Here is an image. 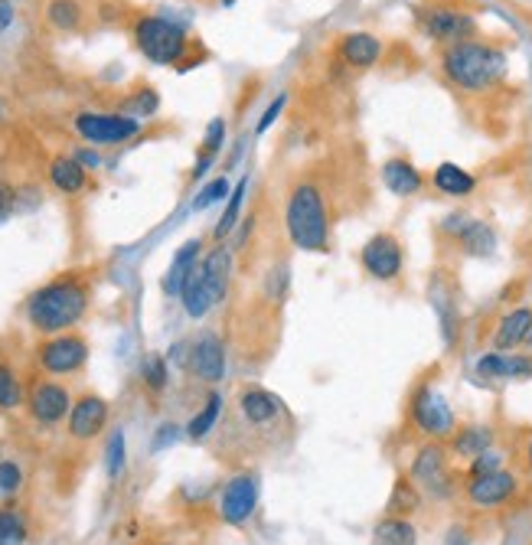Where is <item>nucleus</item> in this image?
I'll use <instances>...</instances> for the list:
<instances>
[{
  "mask_svg": "<svg viewBox=\"0 0 532 545\" xmlns=\"http://www.w3.org/2000/svg\"><path fill=\"white\" fill-rule=\"evenodd\" d=\"M441 72L454 89L487 92L506 76V53L493 43L461 40L441 49Z\"/></svg>",
  "mask_w": 532,
  "mask_h": 545,
  "instance_id": "1",
  "label": "nucleus"
},
{
  "mask_svg": "<svg viewBox=\"0 0 532 545\" xmlns=\"http://www.w3.org/2000/svg\"><path fill=\"white\" fill-rule=\"evenodd\" d=\"M284 229L294 249L301 252H330V213L327 196L314 180H298L284 206Z\"/></svg>",
  "mask_w": 532,
  "mask_h": 545,
  "instance_id": "2",
  "label": "nucleus"
},
{
  "mask_svg": "<svg viewBox=\"0 0 532 545\" xmlns=\"http://www.w3.org/2000/svg\"><path fill=\"white\" fill-rule=\"evenodd\" d=\"M85 307H89V291H85V284L76 278H59L30 294L27 317H30L33 330L63 333L72 324H79Z\"/></svg>",
  "mask_w": 532,
  "mask_h": 545,
  "instance_id": "3",
  "label": "nucleus"
},
{
  "mask_svg": "<svg viewBox=\"0 0 532 545\" xmlns=\"http://www.w3.org/2000/svg\"><path fill=\"white\" fill-rule=\"evenodd\" d=\"M134 43H138L141 56L157 66H177L190 46L187 30L167 17H141L134 23Z\"/></svg>",
  "mask_w": 532,
  "mask_h": 545,
  "instance_id": "4",
  "label": "nucleus"
},
{
  "mask_svg": "<svg viewBox=\"0 0 532 545\" xmlns=\"http://www.w3.org/2000/svg\"><path fill=\"white\" fill-rule=\"evenodd\" d=\"M408 477L415 480V487L431 500H448L454 497L457 483L451 474V451L444 448V441H428L418 448L412 467H408Z\"/></svg>",
  "mask_w": 532,
  "mask_h": 545,
  "instance_id": "5",
  "label": "nucleus"
},
{
  "mask_svg": "<svg viewBox=\"0 0 532 545\" xmlns=\"http://www.w3.org/2000/svg\"><path fill=\"white\" fill-rule=\"evenodd\" d=\"M408 418H412V425L422 431L428 441H451V435L457 431L454 408L448 405V399H444L435 386H431V382H422V386L412 392Z\"/></svg>",
  "mask_w": 532,
  "mask_h": 545,
  "instance_id": "6",
  "label": "nucleus"
},
{
  "mask_svg": "<svg viewBox=\"0 0 532 545\" xmlns=\"http://www.w3.org/2000/svg\"><path fill=\"white\" fill-rule=\"evenodd\" d=\"M418 23H422L428 40H435L441 46L474 40V33H477L474 14H470V10H461V7H448V4H435L428 10H418Z\"/></svg>",
  "mask_w": 532,
  "mask_h": 545,
  "instance_id": "7",
  "label": "nucleus"
},
{
  "mask_svg": "<svg viewBox=\"0 0 532 545\" xmlns=\"http://www.w3.org/2000/svg\"><path fill=\"white\" fill-rule=\"evenodd\" d=\"M519 493V477L513 470H493V474H480V477H467L464 483V500L474 506V510H503L510 506Z\"/></svg>",
  "mask_w": 532,
  "mask_h": 545,
  "instance_id": "8",
  "label": "nucleus"
},
{
  "mask_svg": "<svg viewBox=\"0 0 532 545\" xmlns=\"http://www.w3.org/2000/svg\"><path fill=\"white\" fill-rule=\"evenodd\" d=\"M360 265L373 281H399L405 271V249L399 235L376 232L360 249Z\"/></svg>",
  "mask_w": 532,
  "mask_h": 545,
  "instance_id": "9",
  "label": "nucleus"
},
{
  "mask_svg": "<svg viewBox=\"0 0 532 545\" xmlns=\"http://www.w3.org/2000/svg\"><path fill=\"white\" fill-rule=\"evenodd\" d=\"M76 131L89 144H121L141 131V121L115 111H82L76 115Z\"/></svg>",
  "mask_w": 532,
  "mask_h": 545,
  "instance_id": "10",
  "label": "nucleus"
},
{
  "mask_svg": "<svg viewBox=\"0 0 532 545\" xmlns=\"http://www.w3.org/2000/svg\"><path fill=\"white\" fill-rule=\"evenodd\" d=\"M258 477L255 474H235L226 480V487L219 493V516L226 526H242L249 523L255 506H258Z\"/></svg>",
  "mask_w": 532,
  "mask_h": 545,
  "instance_id": "11",
  "label": "nucleus"
},
{
  "mask_svg": "<svg viewBox=\"0 0 532 545\" xmlns=\"http://www.w3.org/2000/svg\"><path fill=\"white\" fill-rule=\"evenodd\" d=\"M89 359V343L76 333H59V337L46 340L40 346V366L53 376H69L85 366Z\"/></svg>",
  "mask_w": 532,
  "mask_h": 545,
  "instance_id": "12",
  "label": "nucleus"
},
{
  "mask_svg": "<svg viewBox=\"0 0 532 545\" xmlns=\"http://www.w3.org/2000/svg\"><path fill=\"white\" fill-rule=\"evenodd\" d=\"M428 297H431V307H435V314H438L444 346H454V343H457V333H461V311H457V288H454V284H451L448 278H441V271H438V275L431 278Z\"/></svg>",
  "mask_w": 532,
  "mask_h": 545,
  "instance_id": "13",
  "label": "nucleus"
},
{
  "mask_svg": "<svg viewBox=\"0 0 532 545\" xmlns=\"http://www.w3.org/2000/svg\"><path fill=\"white\" fill-rule=\"evenodd\" d=\"M190 369L203 382H219L226 376V346H222L216 333H200L196 337V343L190 346Z\"/></svg>",
  "mask_w": 532,
  "mask_h": 545,
  "instance_id": "14",
  "label": "nucleus"
},
{
  "mask_svg": "<svg viewBox=\"0 0 532 545\" xmlns=\"http://www.w3.org/2000/svg\"><path fill=\"white\" fill-rule=\"evenodd\" d=\"M480 379H532V353H484L477 359Z\"/></svg>",
  "mask_w": 532,
  "mask_h": 545,
  "instance_id": "15",
  "label": "nucleus"
},
{
  "mask_svg": "<svg viewBox=\"0 0 532 545\" xmlns=\"http://www.w3.org/2000/svg\"><path fill=\"white\" fill-rule=\"evenodd\" d=\"M30 412L36 421H43V425H56V421H63L72 412V399L56 382H40V386H33L30 392Z\"/></svg>",
  "mask_w": 532,
  "mask_h": 545,
  "instance_id": "16",
  "label": "nucleus"
},
{
  "mask_svg": "<svg viewBox=\"0 0 532 545\" xmlns=\"http://www.w3.org/2000/svg\"><path fill=\"white\" fill-rule=\"evenodd\" d=\"M105 421H108L105 399H98V395H82L69 412V435L79 441H89L105 428Z\"/></svg>",
  "mask_w": 532,
  "mask_h": 545,
  "instance_id": "17",
  "label": "nucleus"
},
{
  "mask_svg": "<svg viewBox=\"0 0 532 545\" xmlns=\"http://www.w3.org/2000/svg\"><path fill=\"white\" fill-rule=\"evenodd\" d=\"M382 183H386V190L392 196H418L425 190V177L422 170H418L408 157H389L386 164H382Z\"/></svg>",
  "mask_w": 532,
  "mask_h": 545,
  "instance_id": "18",
  "label": "nucleus"
},
{
  "mask_svg": "<svg viewBox=\"0 0 532 545\" xmlns=\"http://www.w3.org/2000/svg\"><path fill=\"white\" fill-rule=\"evenodd\" d=\"M532 333V307H513L497 320V330H493V350L510 353L516 346H523Z\"/></svg>",
  "mask_w": 532,
  "mask_h": 545,
  "instance_id": "19",
  "label": "nucleus"
},
{
  "mask_svg": "<svg viewBox=\"0 0 532 545\" xmlns=\"http://www.w3.org/2000/svg\"><path fill=\"white\" fill-rule=\"evenodd\" d=\"M200 275H203V284L209 297L219 304L222 297H226L229 291V278H232V252L226 249V245H219V249L209 252L203 262H200Z\"/></svg>",
  "mask_w": 532,
  "mask_h": 545,
  "instance_id": "20",
  "label": "nucleus"
},
{
  "mask_svg": "<svg viewBox=\"0 0 532 545\" xmlns=\"http://www.w3.org/2000/svg\"><path fill=\"white\" fill-rule=\"evenodd\" d=\"M454 245L461 249L464 258H490L493 249H497V232H493L490 222L470 216L467 226L461 229V235L454 239Z\"/></svg>",
  "mask_w": 532,
  "mask_h": 545,
  "instance_id": "21",
  "label": "nucleus"
},
{
  "mask_svg": "<svg viewBox=\"0 0 532 545\" xmlns=\"http://www.w3.org/2000/svg\"><path fill=\"white\" fill-rule=\"evenodd\" d=\"M382 56V43L373 33H346L340 40V59L353 69H369L376 66Z\"/></svg>",
  "mask_w": 532,
  "mask_h": 545,
  "instance_id": "22",
  "label": "nucleus"
},
{
  "mask_svg": "<svg viewBox=\"0 0 532 545\" xmlns=\"http://www.w3.org/2000/svg\"><path fill=\"white\" fill-rule=\"evenodd\" d=\"M493 441H497V431L490 425H461L451 435V454L464 457V461H474V457L493 448Z\"/></svg>",
  "mask_w": 532,
  "mask_h": 545,
  "instance_id": "23",
  "label": "nucleus"
},
{
  "mask_svg": "<svg viewBox=\"0 0 532 545\" xmlns=\"http://www.w3.org/2000/svg\"><path fill=\"white\" fill-rule=\"evenodd\" d=\"M200 249H203V242L190 239V242L180 245L177 255H173V262H170L167 275H164V294L167 297H180L183 281H187V275L196 268V262H200Z\"/></svg>",
  "mask_w": 532,
  "mask_h": 545,
  "instance_id": "24",
  "label": "nucleus"
},
{
  "mask_svg": "<svg viewBox=\"0 0 532 545\" xmlns=\"http://www.w3.org/2000/svg\"><path fill=\"white\" fill-rule=\"evenodd\" d=\"M431 183H435V190L441 193V196H470L477 190V177L470 170H464V167H457V164H451V160H444V164H438L435 167V173H431Z\"/></svg>",
  "mask_w": 532,
  "mask_h": 545,
  "instance_id": "25",
  "label": "nucleus"
},
{
  "mask_svg": "<svg viewBox=\"0 0 532 545\" xmlns=\"http://www.w3.org/2000/svg\"><path fill=\"white\" fill-rule=\"evenodd\" d=\"M239 408H242L245 421H249V425H258V428L271 425V421L281 415V402L265 389H245L242 399H239Z\"/></svg>",
  "mask_w": 532,
  "mask_h": 545,
  "instance_id": "26",
  "label": "nucleus"
},
{
  "mask_svg": "<svg viewBox=\"0 0 532 545\" xmlns=\"http://www.w3.org/2000/svg\"><path fill=\"white\" fill-rule=\"evenodd\" d=\"M373 545H418V529L405 516H386L373 529Z\"/></svg>",
  "mask_w": 532,
  "mask_h": 545,
  "instance_id": "27",
  "label": "nucleus"
},
{
  "mask_svg": "<svg viewBox=\"0 0 532 545\" xmlns=\"http://www.w3.org/2000/svg\"><path fill=\"white\" fill-rule=\"evenodd\" d=\"M49 183L59 190V193H82L85 190V167L79 164L76 157H56L49 164Z\"/></svg>",
  "mask_w": 532,
  "mask_h": 545,
  "instance_id": "28",
  "label": "nucleus"
},
{
  "mask_svg": "<svg viewBox=\"0 0 532 545\" xmlns=\"http://www.w3.org/2000/svg\"><path fill=\"white\" fill-rule=\"evenodd\" d=\"M386 510H389V516H405V519L422 510V490L415 487L412 477H399V480H395Z\"/></svg>",
  "mask_w": 532,
  "mask_h": 545,
  "instance_id": "29",
  "label": "nucleus"
},
{
  "mask_svg": "<svg viewBox=\"0 0 532 545\" xmlns=\"http://www.w3.org/2000/svg\"><path fill=\"white\" fill-rule=\"evenodd\" d=\"M46 20L53 23L56 30H76L79 23H82V4L79 0H49V7H46Z\"/></svg>",
  "mask_w": 532,
  "mask_h": 545,
  "instance_id": "30",
  "label": "nucleus"
},
{
  "mask_svg": "<svg viewBox=\"0 0 532 545\" xmlns=\"http://www.w3.org/2000/svg\"><path fill=\"white\" fill-rule=\"evenodd\" d=\"M245 193H249V177H242V180L232 187V193H229V203H226V213H222L219 226H216V232H213L216 239H226V235L235 229V222H239V216H242Z\"/></svg>",
  "mask_w": 532,
  "mask_h": 545,
  "instance_id": "31",
  "label": "nucleus"
},
{
  "mask_svg": "<svg viewBox=\"0 0 532 545\" xmlns=\"http://www.w3.org/2000/svg\"><path fill=\"white\" fill-rule=\"evenodd\" d=\"M219 412H222V395L219 392H213L206 399V405L200 408V412L193 415V421L187 425V435L193 438V441H200V438H206L209 431H213V425L219 421Z\"/></svg>",
  "mask_w": 532,
  "mask_h": 545,
  "instance_id": "32",
  "label": "nucleus"
},
{
  "mask_svg": "<svg viewBox=\"0 0 532 545\" xmlns=\"http://www.w3.org/2000/svg\"><path fill=\"white\" fill-rule=\"evenodd\" d=\"M27 542V523L17 510H0V545H23Z\"/></svg>",
  "mask_w": 532,
  "mask_h": 545,
  "instance_id": "33",
  "label": "nucleus"
},
{
  "mask_svg": "<svg viewBox=\"0 0 532 545\" xmlns=\"http://www.w3.org/2000/svg\"><path fill=\"white\" fill-rule=\"evenodd\" d=\"M141 373H144L147 389H154V392L164 389V386H167V379H170V373H167V359L160 356V353H147L144 366H141Z\"/></svg>",
  "mask_w": 532,
  "mask_h": 545,
  "instance_id": "34",
  "label": "nucleus"
},
{
  "mask_svg": "<svg viewBox=\"0 0 532 545\" xmlns=\"http://www.w3.org/2000/svg\"><path fill=\"white\" fill-rule=\"evenodd\" d=\"M229 193H232V187H229V180H226V177L209 180L206 187L200 190V196H196V200H193V209H196V213H203V209L216 206L219 200H226Z\"/></svg>",
  "mask_w": 532,
  "mask_h": 545,
  "instance_id": "35",
  "label": "nucleus"
},
{
  "mask_svg": "<svg viewBox=\"0 0 532 545\" xmlns=\"http://www.w3.org/2000/svg\"><path fill=\"white\" fill-rule=\"evenodd\" d=\"M105 467H108V477L111 480H118L121 470H125V431H115V435L108 438Z\"/></svg>",
  "mask_w": 532,
  "mask_h": 545,
  "instance_id": "36",
  "label": "nucleus"
},
{
  "mask_svg": "<svg viewBox=\"0 0 532 545\" xmlns=\"http://www.w3.org/2000/svg\"><path fill=\"white\" fill-rule=\"evenodd\" d=\"M503 464H506V457L497 448H490V451H484L480 457H474V461H467V477L493 474V470H503Z\"/></svg>",
  "mask_w": 532,
  "mask_h": 545,
  "instance_id": "37",
  "label": "nucleus"
},
{
  "mask_svg": "<svg viewBox=\"0 0 532 545\" xmlns=\"http://www.w3.org/2000/svg\"><path fill=\"white\" fill-rule=\"evenodd\" d=\"M20 399H23V392H20L17 376L10 373L7 366H0V408H17Z\"/></svg>",
  "mask_w": 532,
  "mask_h": 545,
  "instance_id": "38",
  "label": "nucleus"
},
{
  "mask_svg": "<svg viewBox=\"0 0 532 545\" xmlns=\"http://www.w3.org/2000/svg\"><path fill=\"white\" fill-rule=\"evenodd\" d=\"M23 483V470L14 461H0V497H14Z\"/></svg>",
  "mask_w": 532,
  "mask_h": 545,
  "instance_id": "39",
  "label": "nucleus"
},
{
  "mask_svg": "<svg viewBox=\"0 0 532 545\" xmlns=\"http://www.w3.org/2000/svg\"><path fill=\"white\" fill-rule=\"evenodd\" d=\"M222 144H226V121H222V118H213V121H209V125H206L203 151L216 157V154L222 151Z\"/></svg>",
  "mask_w": 532,
  "mask_h": 545,
  "instance_id": "40",
  "label": "nucleus"
},
{
  "mask_svg": "<svg viewBox=\"0 0 532 545\" xmlns=\"http://www.w3.org/2000/svg\"><path fill=\"white\" fill-rule=\"evenodd\" d=\"M134 111H138V118H147V115H154L157 111V105H160V98H157V92L154 89H144L138 98H134Z\"/></svg>",
  "mask_w": 532,
  "mask_h": 545,
  "instance_id": "41",
  "label": "nucleus"
},
{
  "mask_svg": "<svg viewBox=\"0 0 532 545\" xmlns=\"http://www.w3.org/2000/svg\"><path fill=\"white\" fill-rule=\"evenodd\" d=\"M284 102H288V95H278L275 102L268 105V111H265V115H262V121H258V134H265V131H268L271 125H275V121H278V115H281V111H284Z\"/></svg>",
  "mask_w": 532,
  "mask_h": 545,
  "instance_id": "42",
  "label": "nucleus"
},
{
  "mask_svg": "<svg viewBox=\"0 0 532 545\" xmlns=\"http://www.w3.org/2000/svg\"><path fill=\"white\" fill-rule=\"evenodd\" d=\"M177 438H180V428L177 425H160L151 448L154 451H164V448H170V444H177Z\"/></svg>",
  "mask_w": 532,
  "mask_h": 545,
  "instance_id": "43",
  "label": "nucleus"
},
{
  "mask_svg": "<svg viewBox=\"0 0 532 545\" xmlns=\"http://www.w3.org/2000/svg\"><path fill=\"white\" fill-rule=\"evenodd\" d=\"M444 545H474V532L461 523H454L448 532H444Z\"/></svg>",
  "mask_w": 532,
  "mask_h": 545,
  "instance_id": "44",
  "label": "nucleus"
},
{
  "mask_svg": "<svg viewBox=\"0 0 532 545\" xmlns=\"http://www.w3.org/2000/svg\"><path fill=\"white\" fill-rule=\"evenodd\" d=\"M17 209V196H14V190L10 187H0V226L10 219V213Z\"/></svg>",
  "mask_w": 532,
  "mask_h": 545,
  "instance_id": "45",
  "label": "nucleus"
},
{
  "mask_svg": "<svg viewBox=\"0 0 532 545\" xmlns=\"http://www.w3.org/2000/svg\"><path fill=\"white\" fill-rule=\"evenodd\" d=\"M10 23H14V4H10V0H0V33H4Z\"/></svg>",
  "mask_w": 532,
  "mask_h": 545,
  "instance_id": "46",
  "label": "nucleus"
},
{
  "mask_svg": "<svg viewBox=\"0 0 532 545\" xmlns=\"http://www.w3.org/2000/svg\"><path fill=\"white\" fill-rule=\"evenodd\" d=\"M76 160L85 167V170H95V167H102V157H98L95 151H79Z\"/></svg>",
  "mask_w": 532,
  "mask_h": 545,
  "instance_id": "47",
  "label": "nucleus"
},
{
  "mask_svg": "<svg viewBox=\"0 0 532 545\" xmlns=\"http://www.w3.org/2000/svg\"><path fill=\"white\" fill-rule=\"evenodd\" d=\"M209 164H213V154H200V160H196V167H193V180H200L203 177V173L209 170Z\"/></svg>",
  "mask_w": 532,
  "mask_h": 545,
  "instance_id": "48",
  "label": "nucleus"
},
{
  "mask_svg": "<svg viewBox=\"0 0 532 545\" xmlns=\"http://www.w3.org/2000/svg\"><path fill=\"white\" fill-rule=\"evenodd\" d=\"M526 467H529V474H532V435L526 441Z\"/></svg>",
  "mask_w": 532,
  "mask_h": 545,
  "instance_id": "49",
  "label": "nucleus"
},
{
  "mask_svg": "<svg viewBox=\"0 0 532 545\" xmlns=\"http://www.w3.org/2000/svg\"><path fill=\"white\" fill-rule=\"evenodd\" d=\"M7 121V105H4V98H0V125Z\"/></svg>",
  "mask_w": 532,
  "mask_h": 545,
  "instance_id": "50",
  "label": "nucleus"
},
{
  "mask_svg": "<svg viewBox=\"0 0 532 545\" xmlns=\"http://www.w3.org/2000/svg\"><path fill=\"white\" fill-rule=\"evenodd\" d=\"M526 343H529V346H532V333H529V340H526Z\"/></svg>",
  "mask_w": 532,
  "mask_h": 545,
  "instance_id": "51",
  "label": "nucleus"
}]
</instances>
